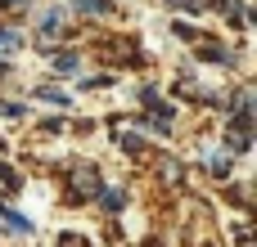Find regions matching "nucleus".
Listing matches in <instances>:
<instances>
[{
	"label": "nucleus",
	"mask_w": 257,
	"mask_h": 247,
	"mask_svg": "<svg viewBox=\"0 0 257 247\" xmlns=\"http://www.w3.org/2000/svg\"><path fill=\"white\" fill-rule=\"evenodd\" d=\"M36 99H45V104H59V108H63V104H68V99H63V94H59V90H36Z\"/></svg>",
	"instance_id": "nucleus-8"
},
{
	"label": "nucleus",
	"mask_w": 257,
	"mask_h": 247,
	"mask_svg": "<svg viewBox=\"0 0 257 247\" xmlns=\"http://www.w3.org/2000/svg\"><path fill=\"white\" fill-rule=\"evenodd\" d=\"M212 176H230V158H212Z\"/></svg>",
	"instance_id": "nucleus-9"
},
{
	"label": "nucleus",
	"mask_w": 257,
	"mask_h": 247,
	"mask_svg": "<svg viewBox=\"0 0 257 247\" xmlns=\"http://www.w3.org/2000/svg\"><path fill=\"white\" fill-rule=\"evenodd\" d=\"M77 63H81L77 54H59V58H54V72H63V76H72V72H77Z\"/></svg>",
	"instance_id": "nucleus-4"
},
{
	"label": "nucleus",
	"mask_w": 257,
	"mask_h": 247,
	"mask_svg": "<svg viewBox=\"0 0 257 247\" xmlns=\"http://www.w3.org/2000/svg\"><path fill=\"white\" fill-rule=\"evenodd\" d=\"M59 32H63V14H54V9H50V14H45V27H41V36H59Z\"/></svg>",
	"instance_id": "nucleus-3"
},
{
	"label": "nucleus",
	"mask_w": 257,
	"mask_h": 247,
	"mask_svg": "<svg viewBox=\"0 0 257 247\" xmlns=\"http://www.w3.org/2000/svg\"><path fill=\"white\" fill-rule=\"evenodd\" d=\"M72 184H77V194H95V198H99V176H95V166H77V171H72Z\"/></svg>",
	"instance_id": "nucleus-1"
},
{
	"label": "nucleus",
	"mask_w": 257,
	"mask_h": 247,
	"mask_svg": "<svg viewBox=\"0 0 257 247\" xmlns=\"http://www.w3.org/2000/svg\"><path fill=\"white\" fill-rule=\"evenodd\" d=\"M99 202H104L108 212H122V194H113V189H99Z\"/></svg>",
	"instance_id": "nucleus-6"
},
{
	"label": "nucleus",
	"mask_w": 257,
	"mask_h": 247,
	"mask_svg": "<svg viewBox=\"0 0 257 247\" xmlns=\"http://www.w3.org/2000/svg\"><path fill=\"white\" fill-rule=\"evenodd\" d=\"M230 148H235V153L248 148V126H230Z\"/></svg>",
	"instance_id": "nucleus-5"
},
{
	"label": "nucleus",
	"mask_w": 257,
	"mask_h": 247,
	"mask_svg": "<svg viewBox=\"0 0 257 247\" xmlns=\"http://www.w3.org/2000/svg\"><path fill=\"white\" fill-rule=\"evenodd\" d=\"M203 58H208V63H230V54H226V50H221V54H217V50H203Z\"/></svg>",
	"instance_id": "nucleus-11"
},
{
	"label": "nucleus",
	"mask_w": 257,
	"mask_h": 247,
	"mask_svg": "<svg viewBox=\"0 0 257 247\" xmlns=\"http://www.w3.org/2000/svg\"><path fill=\"white\" fill-rule=\"evenodd\" d=\"M0 216H5V225H9V230H18V234H27V230H32L18 212H14V207H5V202H0Z\"/></svg>",
	"instance_id": "nucleus-2"
},
{
	"label": "nucleus",
	"mask_w": 257,
	"mask_h": 247,
	"mask_svg": "<svg viewBox=\"0 0 257 247\" xmlns=\"http://www.w3.org/2000/svg\"><path fill=\"white\" fill-rule=\"evenodd\" d=\"M0 184H5V189H18V176H14V166H5V162H0Z\"/></svg>",
	"instance_id": "nucleus-7"
},
{
	"label": "nucleus",
	"mask_w": 257,
	"mask_h": 247,
	"mask_svg": "<svg viewBox=\"0 0 257 247\" xmlns=\"http://www.w3.org/2000/svg\"><path fill=\"white\" fill-rule=\"evenodd\" d=\"M77 4H81V9H90V14H104V9H108V0H77Z\"/></svg>",
	"instance_id": "nucleus-10"
}]
</instances>
